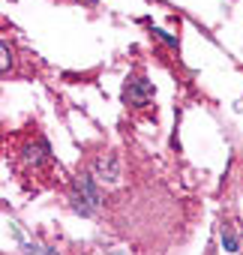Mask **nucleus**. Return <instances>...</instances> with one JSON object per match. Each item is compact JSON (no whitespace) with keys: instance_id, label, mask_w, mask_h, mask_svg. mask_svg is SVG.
Masks as SVG:
<instances>
[{"instance_id":"nucleus-1","label":"nucleus","mask_w":243,"mask_h":255,"mask_svg":"<svg viewBox=\"0 0 243 255\" xmlns=\"http://www.w3.org/2000/svg\"><path fill=\"white\" fill-rule=\"evenodd\" d=\"M123 99H126V105H132V108H144V105H150V99H153V84H150L147 78H141V75H129L126 84H123Z\"/></svg>"},{"instance_id":"nucleus-2","label":"nucleus","mask_w":243,"mask_h":255,"mask_svg":"<svg viewBox=\"0 0 243 255\" xmlns=\"http://www.w3.org/2000/svg\"><path fill=\"white\" fill-rule=\"evenodd\" d=\"M93 174L96 180H105V183H117L120 180V159L117 153H105L93 162Z\"/></svg>"},{"instance_id":"nucleus-3","label":"nucleus","mask_w":243,"mask_h":255,"mask_svg":"<svg viewBox=\"0 0 243 255\" xmlns=\"http://www.w3.org/2000/svg\"><path fill=\"white\" fill-rule=\"evenodd\" d=\"M72 189H78L93 207H99L102 204V192H99V186H96V174H90V171H81V174H75V180H72Z\"/></svg>"},{"instance_id":"nucleus-4","label":"nucleus","mask_w":243,"mask_h":255,"mask_svg":"<svg viewBox=\"0 0 243 255\" xmlns=\"http://www.w3.org/2000/svg\"><path fill=\"white\" fill-rule=\"evenodd\" d=\"M48 153H51V147H48L45 138H39L36 144H27V147H24V159H27L30 165H36V168L48 162Z\"/></svg>"},{"instance_id":"nucleus-5","label":"nucleus","mask_w":243,"mask_h":255,"mask_svg":"<svg viewBox=\"0 0 243 255\" xmlns=\"http://www.w3.org/2000/svg\"><path fill=\"white\" fill-rule=\"evenodd\" d=\"M69 207H72L78 216H84V219L96 213V207H93V204H90V201H87V198L78 192V189H72V192H69Z\"/></svg>"},{"instance_id":"nucleus-6","label":"nucleus","mask_w":243,"mask_h":255,"mask_svg":"<svg viewBox=\"0 0 243 255\" xmlns=\"http://www.w3.org/2000/svg\"><path fill=\"white\" fill-rule=\"evenodd\" d=\"M219 237H222V249H225V252H231V255L240 252V240H237V234H234V228H231L228 222L219 228Z\"/></svg>"},{"instance_id":"nucleus-7","label":"nucleus","mask_w":243,"mask_h":255,"mask_svg":"<svg viewBox=\"0 0 243 255\" xmlns=\"http://www.w3.org/2000/svg\"><path fill=\"white\" fill-rule=\"evenodd\" d=\"M150 33H153V36H156L159 42H165L168 48H174V51L180 48V42H177V36H171L168 30H162V27H150Z\"/></svg>"},{"instance_id":"nucleus-8","label":"nucleus","mask_w":243,"mask_h":255,"mask_svg":"<svg viewBox=\"0 0 243 255\" xmlns=\"http://www.w3.org/2000/svg\"><path fill=\"white\" fill-rule=\"evenodd\" d=\"M0 54H3V72L12 66V51H9V45L3 42V45H0Z\"/></svg>"},{"instance_id":"nucleus-9","label":"nucleus","mask_w":243,"mask_h":255,"mask_svg":"<svg viewBox=\"0 0 243 255\" xmlns=\"http://www.w3.org/2000/svg\"><path fill=\"white\" fill-rule=\"evenodd\" d=\"M39 255H60V252H57V249H51V246H42V249H39Z\"/></svg>"},{"instance_id":"nucleus-10","label":"nucleus","mask_w":243,"mask_h":255,"mask_svg":"<svg viewBox=\"0 0 243 255\" xmlns=\"http://www.w3.org/2000/svg\"><path fill=\"white\" fill-rule=\"evenodd\" d=\"M111 255H126V252H120V249H117V252H111Z\"/></svg>"}]
</instances>
